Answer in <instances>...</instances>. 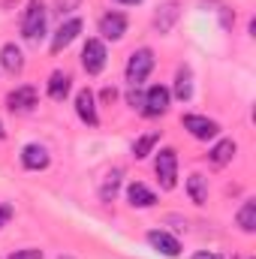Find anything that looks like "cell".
<instances>
[{"mask_svg":"<svg viewBox=\"0 0 256 259\" xmlns=\"http://www.w3.org/2000/svg\"><path fill=\"white\" fill-rule=\"evenodd\" d=\"M21 36L36 42L46 36V6L42 0H27V9L21 15Z\"/></svg>","mask_w":256,"mask_h":259,"instance_id":"1","label":"cell"},{"mask_svg":"<svg viewBox=\"0 0 256 259\" xmlns=\"http://www.w3.org/2000/svg\"><path fill=\"white\" fill-rule=\"evenodd\" d=\"M154 172H157L163 190H172V187H175V178H178V154H175V148H163V151L157 154Z\"/></svg>","mask_w":256,"mask_h":259,"instance_id":"2","label":"cell"},{"mask_svg":"<svg viewBox=\"0 0 256 259\" xmlns=\"http://www.w3.org/2000/svg\"><path fill=\"white\" fill-rule=\"evenodd\" d=\"M151 69H154V52L151 49H136L127 61V81L130 84H142L151 75Z\"/></svg>","mask_w":256,"mask_h":259,"instance_id":"3","label":"cell"},{"mask_svg":"<svg viewBox=\"0 0 256 259\" xmlns=\"http://www.w3.org/2000/svg\"><path fill=\"white\" fill-rule=\"evenodd\" d=\"M106 46H103V39H88L84 42V49H81V66L88 69V75H97V72H103V66H106Z\"/></svg>","mask_w":256,"mask_h":259,"instance_id":"4","label":"cell"},{"mask_svg":"<svg viewBox=\"0 0 256 259\" xmlns=\"http://www.w3.org/2000/svg\"><path fill=\"white\" fill-rule=\"evenodd\" d=\"M166 109H169V88L154 84V88L145 94V106H142V112H145L148 118H157V115H166Z\"/></svg>","mask_w":256,"mask_h":259,"instance_id":"5","label":"cell"},{"mask_svg":"<svg viewBox=\"0 0 256 259\" xmlns=\"http://www.w3.org/2000/svg\"><path fill=\"white\" fill-rule=\"evenodd\" d=\"M36 88H30V84H24V88H15V91H9V97H6V106H9V112H30L33 106H36Z\"/></svg>","mask_w":256,"mask_h":259,"instance_id":"6","label":"cell"},{"mask_svg":"<svg viewBox=\"0 0 256 259\" xmlns=\"http://www.w3.org/2000/svg\"><path fill=\"white\" fill-rule=\"evenodd\" d=\"M100 33H103V39H112V42L121 39L127 33V18L121 12H106L100 18Z\"/></svg>","mask_w":256,"mask_h":259,"instance_id":"7","label":"cell"},{"mask_svg":"<svg viewBox=\"0 0 256 259\" xmlns=\"http://www.w3.org/2000/svg\"><path fill=\"white\" fill-rule=\"evenodd\" d=\"M75 115H78L88 127H97V124H100V118H97V103H94V94H91L88 88L75 94Z\"/></svg>","mask_w":256,"mask_h":259,"instance_id":"8","label":"cell"},{"mask_svg":"<svg viewBox=\"0 0 256 259\" xmlns=\"http://www.w3.org/2000/svg\"><path fill=\"white\" fill-rule=\"evenodd\" d=\"M184 130H190L196 139H202V142H208V139H214L220 127L214 124V121H208V118H202V115H184Z\"/></svg>","mask_w":256,"mask_h":259,"instance_id":"9","label":"cell"},{"mask_svg":"<svg viewBox=\"0 0 256 259\" xmlns=\"http://www.w3.org/2000/svg\"><path fill=\"white\" fill-rule=\"evenodd\" d=\"M178 15H181V6H178L175 0L163 3V6L154 12V30H157V33H169V30H172V24L178 21Z\"/></svg>","mask_w":256,"mask_h":259,"instance_id":"10","label":"cell"},{"mask_svg":"<svg viewBox=\"0 0 256 259\" xmlns=\"http://www.w3.org/2000/svg\"><path fill=\"white\" fill-rule=\"evenodd\" d=\"M148 244H151L157 253H163V256H178V253H181V244H178V238H172L169 232H160V229L148 232Z\"/></svg>","mask_w":256,"mask_h":259,"instance_id":"11","label":"cell"},{"mask_svg":"<svg viewBox=\"0 0 256 259\" xmlns=\"http://www.w3.org/2000/svg\"><path fill=\"white\" fill-rule=\"evenodd\" d=\"M81 33V21L78 18H69V21H64L61 27H58V33H55V39H52V52L58 55V52H64L66 46L75 39Z\"/></svg>","mask_w":256,"mask_h":259,"instance_id":"12","label":"cell"},{"mask_svg":"<svg viewBox=\"0 0 256 259\" xmlns=\"http://www.w3.org/2000/svg\"><path fill=\"white\" fill-rule=\"evenodd\" d=\"M21 163H24V169H33V172H39V169H46L49 166V151L42 148V145H24L21 148Z\"/></svg>","mask_w":256,"mask_h":259,"instance_id":"13","label":"cell"},{"mask_svg":"<svg viewBox=\"0 0 256 259\" xmlns=\"http://www.w3.org/2000/svg\"><path fill=\"white\" fill-rule=\"evenodd\" d=\"M0 64H3L6 72L18 75V72L24 69V55H21V49H18L15 42H6V46L0 49Z\"/></svg>","mask_w":256,"mask_h":259,"instance_id":"14","label":"cell"},{"mask_svg":"<svg viewBox=\"0 0 256 259\" xmlns=\"http://www.w3.org/2000/svg\"><path fill=\"white\" fill-rule=\"evenodd\" d=\"M69 88H72V78H69V72H52V78H49V97L55 100V103H61L66 100V94H69Z\"/></svg>","mask_w":256,"mask_h":259,"instance_id":"15","label":"cell"},{"mask_svg":"<svg viewBox=\"0 0 256 259\" xmlns=\"http://www.w3.org/2000/svg\"><path fill=\"white\" fill-rule=\"evenodd\" d=\"M127 199H130V205H133V208H151V205L157 202V196L151 193L145 184H139V181H136V184H130Z\"/></svg>","mask_w":256,"mask_h":259,"instance_id":"16","label":"cell"},{"mask_svg":"<svg viewBox=\"0 0 256 259\" xmlns=\"http://www.w3.org/2000/svg\"><path fill=\"white\" fill-rule=\"evenodd\" d=\"M235 151H238V148H235V142H232V139H223V142H217V145H214V151H211L208 157H211V163H214V166H226V163L235 157Z\"/></svg>","mask_w":256,"mask_h":259,"instance_id":"17","label":"cell"},{"mask_svg":"<svg viewBox=\"0 0 256 259\" xmlns=\"http://www.w3.org/2000/svg\"><path fill=\"white\" fill-rule=\"evenodd\" d=\"M187 193L196 205H202L205 199H208V178H202L199 172H193L190 178H187Z\"/></svg>","mask_w":256,"mask_h":259,"instance_id":"18","label":"cell"},{"mask_svg":"<svg viewBox=\"0 0 256 259\" xmlns=\"http://www.w3.org/2000/svg\"><path fill=\"white\" fill-rule=\"evenodd\" d=\"M238 226H241V232H253L256 229V202L253 199H247L244 205H241V211H238Z\"/></svg>","mask_w":256,"mask_h":259,"instance_id":"19","label":"cell"},{"mask_svg":"<svg viewBox=\"0 0 256 259\" xmlns=\"http://www.w3.org/2000/svg\"><path fill=\"white\" fill-rule=\"evenodd\" d=\"M118 187H121V169H112V172L106 175L103 187H100V199H103V202H112V199L118 196Z\"/></svg>","mask_w":256,"mask_h":259,"instance_id":"20","label":"cell"},{"mask_svg":"<svg viewBox=\"0 0 256 259\" xmlns=\"http://www.w3.org/2000/svg\"><path fill=\"white\" fill-rule=\"evenodd\" d=\"M175 97L178 100H190L193 97V75L187 66L178 69V78H175Z\"/></svg>","mask_w":256,"mask_h":259,"instance_id":"21","label":"cell"},{"mask_svg":"<svg viewBox=\"0 0 256 259\" xmlns=\"http://www.w3.org/2000/svg\"><path fill=\"white\" fill-rule=\"evenodd\" d=\"M154 145H157V133H148V136H142V139H139V142L133 145V154H136V160H142V157H148Z\"/></svg>","mask_w":256,"mask_h":259,"instance_id":"22","label":"cell"},{"mask_svg":"<svg viewBox=\"0 0 256 259\" xmlns=\"http://www.w3.org/2000/svg\"><path fill=\"white\" fill-rule=\"evenodd\" d=\"M130 106L133 109H142L145 106V94L139 91V84H130Z\"/></svg>","mask_w":256,"mask_h":259,"instance_id":"23","label":"cell"},{"mask_svg":"<svg viewBox=\"0 0 256 259\" xmlns=\"http://www.w3.org/2000/svg\"><path fill=\"white\" fill-rule=\"evenodd\" d=\"M6 259H42V250H36V247H27V250H15L12 256Z\"/></svg>","mask_w":256,"mask_h":259,"instance_id":"24","label":"cell"},{"mask_svg":"<svg viewBox=\"0 0 256 259\" xmlns=\"http://www.w3.org/2000/svg\"><path fill=\"white\" fill-rule=\"evenodd\" d=\"M78 3H81V0H55V9H58L61 15H66V12L78 9Z\"/></svg>","mask_w":256,"mask_h":259,"instance_id":"25","label":"cell"},{"mask_svg":"<svg viewBox=\"0 0 256 259\" xmlns=\"http://www.w3.org/2000/svg\"><path fill=\"white\" fill-rule=\"evenodd\" d=\"M9 220H12V205H9V202H0V229H3Z\"/></svg>","mask_w":256,"mask_h":259,"instance_id":"26","label":"cell"},{"mask_svg":"<svg viewBox=\"0 0 256 259\" xmlns=\"http://www.w3.org/2000/svg\"><path fill=\"white\" fill-rule=\"evenodd\" d=\"M115 97H118L115 88H106V91H103V103H115Z\"/></svg>","mask_w":256,"mask_h":259,"instance_id":"27","label":"cell"},{"mask_svg":"<svg viewBox=\"0 0 256 259\" xmlns=\"http://www.w3.org/2000/svg\"><path fill=\"white\" fill-rule=\"evenodd\" d=\"M193 259H223V256H217V253H208V250H199V253H193Z\"/></svg>","mask_w":256,"mask_h":259,"instance_id":"28","label":"cell"},{"mask_svg":"<svg viewBox=\"0 0 256 259\" xmlns=\"http://www.w3.org/2000/svg\"><path fill=\"white\" fill-rule=\"evenodd\" d=\"M115 3H124V6H136V3H142V0H115Z\"/></svg>","mask_w":256,"mask_h":259,"instance_id":"29","label":"cell"},{"mask_svg":"<svg viewBox=\"0 0 256 259\" xmlns=\"http://www.w3.org/2000/svg\"><path fill=\"white\" fill-rule=\"evenodd\" d=\"M3 136H6V130H3V124H0V139H3Z\"/></svg>","mask_w":256,"mask_h":259,"instance_id":"30","label":"cell"},{"mask_svg":"<svg viewBox=\"0 0 256 259\" xmlns=\"http://www.w3.org/2000/svg\"><path fill=\"white\" fill-rule=\"evenodd\" d=\"M61 259H69V256H61Z\"/></svg>","mask_w":256,"mask_h":259,"instance_id":"31","label":"cell"}]
</instances>
